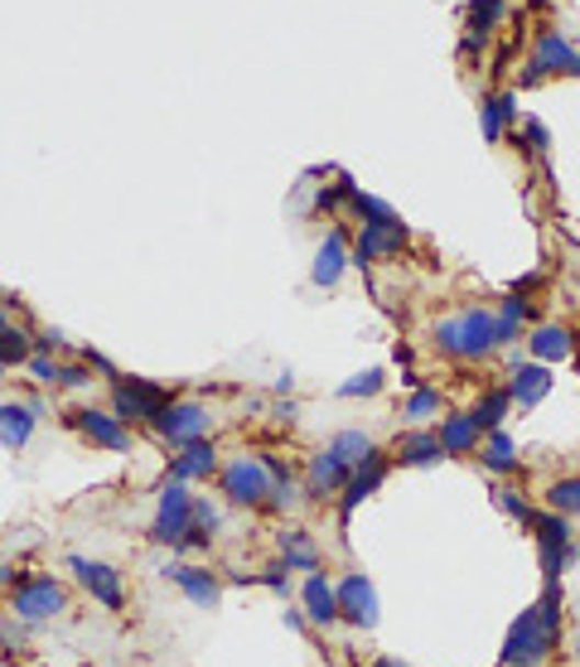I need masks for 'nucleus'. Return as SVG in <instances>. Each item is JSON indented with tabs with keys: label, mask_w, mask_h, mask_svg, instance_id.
I'll list each match as a JSON object with an SVG mask.
<instances>
[{
	"label": "nucleus",
	"mask_w": 580,
	"mask_h": 667,
	"mask_svg": "<svg viewBox=\"0 0 580 667\" xmlns=\"http://www.w3.org/2000/svg\"><path fill=\"white\" fill-rule=\"evenodd\" d=\"M34 421H40L34 402H0V445L5 451H24L34 435Z\"/></svg>",
	"instance_id": "19"
},
{
	"label": "nucleus",
	"mask_w": 580,
	"mask_h": 667,
	"mask_svg": "<svg viewBox=\"0 0 580 667\" xmlns=\"http://www.w3.org/2000/svg\"><path fill=\"white\" fill-rule=\"evenodd\" d=\"M479 459H483V469H489V475H517V469H523V459H517L513 441H507L503 431H489V435H483Z\"/></svg>",
	"instance_id": "25"
},
{
	"label": "nucleus",
	"mask_w": 580,
	"mask_h": 667,
	"mask_svg": "<svg viewBox=\"0 0 580 667\" xmlns=\"http://www.w3.org/2000/svg\"><path fill=\"white\" fill-rule=\"evenodd\" d=\"M286 571H290L286 562H281V566H271V571L261 576V586H271V590H286Z\"/></svg>",
	"instance_id": "40"
},
{
	"label": "nucleus",
	"mask_w": 580,
	"mask_h": 667,
	"mask_svg": "<svg viewBox=\"0 0 580 667\" xmlns=\"http://www.w3.org/2000/svg\"><path fill=\"white\" fill-rule=\"evenodd\" d=\"M30 334H20L15 324H5L0 330V368H20V363H30Z\"/></svg>",
	"instance_id": "31"
},
{
	"label": "nucleus",
	"mask_w": 580,
	"mask_h": 667,
	"mask_svg": "<svg viewBox=\"0 0 580 667\" xmlns=\"http://www.w3.org/2000/svg\"><path fill=\"white\" fill-rule=\"evenodd\" d=\"M517 116V97L513 92H499V97H483L479 107V126H483V141H503V126Z\"/></svg>",
	"instance_id": "27"
},
{
	"label": "nucleus",
	"mask_w": 580,
	"mask_h": 667,
	"mask_svg": "<svg viewBox=\"0 0 580 667\" xmlns=\"http://www.w3.org/2000/svg\"><path fill=\"white\" fill-rule=\"evenodd\" d=\"M68 571L97 604H102V610H121V604H126V586H121L116 566L92 562V556H68Z\"/></svg>",
	"instance_id": "8"
},
{
	"label": "nucleus",
	"mask_w": 580,
	"mask_h": 667,
	"mask_svg": "<svg viewBox=\"0 0 580 667\" xmlns=\"http://www.w3.org/2000/svg\"><path fill=\"white\" fill-rule=\"evenodd\" d=\"M532 68L547 78V73H566V78H580V48H571L561 40V34H537V44H532Z\"/></svg>",
	"instance_id": "15"
},
{
	"label": "nucleus",
	"mask_w": 580,
	"mask_h": 667,
	"mask_svg": "<svg viewBox=\"0 0 580 667\" xmlns=\"http://www.w3.org/2000/svg\"><path fill=\"white\" fill-rule=\"evenodd\" d=\"M513 378H507V392H513V407H523V411H532V407H542V397L551 392V373H547V363H513Z\"/></svg>",
	"instance_id": "17"
},
{
	"label": "nucleus",
	"mask_w": 580,
	"mask_h": 667,
	"mask_svg": "<svg viewBox=\"0 0 580 667\" xmlns=\"http://www.w3.org/2000/svg\"><path fill=\"white\" fill-rule=\"evenodd\" d=\"M445 451H440V435L435 431H406L392 441V459L397 465H435Z\"/></svg>",
	"instance_id": "23"
},
{
	"label": "nucleus",
	"mask_w": 580,
	"mask_h": 667,
	"mask_svg": "<svg viewBox=\"0 0 580 667\" xmlns=\"http://www.w3.org/2000/svg\"><path fill=\"white\" fill-rule=\"evenodd\" d=\"M493 503H499V513H507L513 523H523V527H532V518H537V508H532L517 489H507V483H499V489H493Z\"/></svg>",
	"instance_id": "32"
},
{
	"label": "nucleus",
	"mask_w": 580,
	"mask_h": 667,
	"mask_svg": "<svg viewBox=\"0 0 580 667\" xmlns=\"http://www.w3.org/2000/svg\"><path fill=\"white\" fill-rule=\"evenodd\" d=\"M217 489H223L227 503L237 508H266L276 493V479H271V465L266 455H242V459H227L217 469Z\"/></svg>",
	"instance_id": "3"
},
{
	"label": "nucleus",
	"mask_w": 580,
	"mask_h": 667,
	"mask_svg": "<svg viewBox=\"0 0 580 667\" xmlns=\"http://www.w3.org/2000/svg\"><path fill=\"white\" fill-rule=\"evenodd\" d=\"M382 373L378 368H368V373H358V378H348V382H338V397H378L382 392Z\"/></svg>",
	"instance_id": "36"
},
{
	"label": "nucleus",
	"mask_w": 580,
	"mask_h": 667,
	"mask_svg": "<svg viewBox=\"0 0 580 667\" xmlns=\"http://www.w3.org/2000/svg\"><path fill=\"white\" fill-rule=\"evenodd\" d=\"M435 411H440V392H435V387H416V392L406 397V421H426Z\"/></svg>",
	"instance_id": "35"
},
{
	"label": "nucleus",
	"mask_w": 580,
	"mask_h": 667,
	"mask_svg": "<svg viewBox=\"0 0 580 667\" xmlns=\"http://www.w3.org/2000/svg\"><path fill=\"white\" fill-rule=\"evenodd\" d=\"M523 136H527V155H547V126L542 121H523Z\"/></svg>",
	"instance_id": "39"
},
{
	"label": "nucleus",
	"mask_w": 580,
	"mask_h": 667,
	"mask_svg": "<svg viewBox=\"0 0 580 667\" xmlns=\"http://www.w3.org/2000/svg\"><path fill=\"white\" fill-rule=\"evenodd\" d=\"M338 620H348L354 629H372L378 624V590H372L368 576H344L338 580Z\"/></svg>",
	"instance_id": "10"
},
{
	"label": "nucleus",
	"mask_w": 580,
	"mask_h": 667,
	"mask_svg": "<svg viewBox=\"0 0 580 667\" xmlns=\"http://www.w3.org/2000/svg\"><path fill=\"white\" fill-rule=\"evenodd\" d=\"M547 508L551 513H566V518H580V475H566L547 489Z\"/></svg>",
	"instance_id": "30"
},
{
	"label": "nucleus",
	"mask_w": 580,
	"mask_h": 667,
	"mask_svg": "<svg viewBox=\"0 0 580 667\" xmlns=\"http://www.w3.org/2000/svg\"><path fill=\"white\" fill-rule=\"evenodd\" d=\"M354 262V252H348V237H344V227H330L320 242V252H314V266H310V281L320 286V290H330L338 286V276H344V266Z\"/></svg>",
	"instance_id": "14"
},
{
	"label": "nucleus",
	"mask_w": 580,
	"mask_h": 667,
	"mask_svg": "<svg viewBox=\"0 0 580 667\" xmlns=\"http://www.w3.org/2000/svg\"><path fill=\"white\" fill-rule=\"evenodd\" d=\"M281 552H286V566H295V571H305V576L320 571V547H314V537L305 527L281 532Z\"/></svg>",
	"instance_id": "26"
},
{
	"label": "nucleus",
	"mask_w": 580,
	"mask_h": 667,
	"mask_svg": "<svg viewBox=\"0 0 580 667\" xmlns=\"http://www.w3.org/2000/svg\"><path fill=\"white\" fill-rule=\"evenodd\" d=\"M435 348L459 363H479L499 348V314L493 310H465L435 324Z\"/></svg>",
	"instance_id": "2"
},
{
	"label": "nucleus",
	"mask_w": 580,
	"mask_h": 667,
	"mask_svg": "<svg viewBox=\"0 0 580 667\" xmlns=\"http://www.w3.org/2000/svg\"><path fill=\"white\" fill-rule=\"evenodd\" d=\"M189 532H193V493L185 489V479H169L160 489V508H155L150 537L160 542V547L189 552Z\"/></svg>",
	"instance_id": "6"
},
{
	"label": "nucleus",
	"mask_w": 580,
	"mask_h": 667,
	"mask_svg": "<svg viewBox=\"0 0 580 667\" xmlns=\"http://www.w3.org/2000/svg\"><path fill=\"white\" fill-rule=\"evenodd\" d=\"M532 537H537V562L547 580H561L576 566V527L566 513H537L532 518Z\"/></svg>",
	"instance_id": "4"
},
{
	"label": "nucleus",
	"mask_w": 580,
	"mask_h": 667,
	"mask_svg": "<svg viewBox=\"0 0 580 667\" xmlns=\"http://www.w3.org/2000/svg\"><path fill=\"white\" fill-rule=\"evenodd\" d=\"M5 586H15V571H10V566L0 562V590H5Z\"/></svg>",
	"instance_id": "42"
},
{
	"label": "nucleus",
	"mask_w": 580,
	"mask_h": 667,
	"mask_svg": "<svg viewBox=\"0 0 580 667\" xmlns=\"http://www.w3.org/2000/svg\"><path fill=\"white\" fill-rule=\"evenodd\" d=\"M330 451H334L338 459H344L348 469H354V465H362V459H368V455H378V445H372L362 431H338L334 441H330Z\"/></svg>",
	"instance_id": "29"
},
{
	"label": "nucleus",
	"mask_w": 580,
	"mask_h": 667,
	"mask_svg": "<svg viewBox=\"0 0 580 667\" xmlns=\"http://www.w3.org/2000/svg\"><path fill=\"white\" fill-rule=\"evenodd\" d=\"M561 624H566V596H561V580H547L542 600L523 610L513 620L503 638V667H537L547 663L556 644H561Z\"/></svg>",
	"instance_id": "1"
},
{
	"label": "nucleus",
	"mask_w": 580,
	"mask_h": 667,
	"mask_svg": "<svg viewBox=\"0 0 580 667\" xmlns=\"http://www.w3.org/2000/svg\"><path fill=\"white\" fill-rule=\"evenodd\" d=\"M169 402H175V397L155 382H141V378H116L112 382V411L121 421H150L155 426Z\"/></svg>",
	"instance_id": "7"
},
{
	"label": "nucleus",
	"mask_w": 580,
	"mask_h": 667,
	"mask_svg": "<svg viewBox=\"0 0 580 667\" xmlns=\"http://www.w3.org/2000/svg\"><path fill=\"white\" fill-rule=\"evenodd\" d=\"M155 431H160L169 445L203 441V431H209V411H203L199 402H169L160 411V421H155Z\"/></svg>",
	"instance_id": "13"
},
{
	"label": "nucleus",
	"mask_w": 580,
	"mask_h": 667,
	"mask_svg": "<svg viewBox=\"0 0 580 667\" xmlns=\"http://www.w3.org/2000/svg\"><path fill=\"white\" fill-rule=\"evenodd\" d=\"M68 610V590L54 576H15L10 586V614L20 624H44Z\"/></svg>",
	"instance_id": "5"
},
{
	"label": "nucleus",
	"mask_w": 580,
	"mask_h": 667,
	"mask_svg": "<svg viewBox=\"0 0 580 667\" xmlns=\"http://www.w3.org/2000/svg\"><path fill=\"white\" fill-rule=\"evenodd\" d=\"M576 344H580V334H576Z\"/></svg>",
	"instance_id": "45"
},
{
	"label": "nucleus",
	"mask_w": 580,
	"mask_h": 667,
	"mask_svg": "<svg viewBox=\"0 0 580 667\" xmlns=\"http://www.w3.org/2000/svg\"><path fill=\"white\" fill-rule=\"evenodd\" d=\"M527 348L537 363H566L576 354V330H566V324H537L527 334Z\"/></svg>",
	"instance_id": "20"
},
{
	"label": "nucleus",
	"mask_w": 580,
	"mask_h": 667,
	"mask_svg": "<svg viewBox=\"0 0 580 667\" xmlns=\"http://www.w3.org/2000/svg\"><path fill=\"white\" fill-rule=\"evenodd\" d=\"M348 475H354V469H348L334 451H320L305 465V493H310V499H334V493H344Z\"/></svg>",
	"instance_id": "16"
},
{
	"label": "nucleus",
	"mask_w": 580,
	"mask_h": 667,
	"mask_svg": "<svg viewBox=\"0 0 580 667\" xmlns=\"http://www.w3.org/2000/svg\"><path fill=\"white\" fill-rule=\"evenodd\" d=\"M58 344H64V334H54V330H48V334H40V354H54Z\"/></svg>",
	"instance_id": "41"
},
{
	"label": "nucleus",
	"mask_w": 580,
	"mask_h": 667,
	"mask_svg": "<svg viewBox=\"0 0 580 667\" xmlns=\"http://www.w3.org/2000/svg\"><path fill=\"white\" fill-rule=\"evenodd\" d=\"M503 20V0H475V5H469V15H465V24H469V34H489L493 24Z\"/></svg>",
	"instance_id": "34"
},
{
	"label": "nucleus",
	"mask_w": 580,
	"mask_h": 667,
	"mask_svg": "<svg viewBox=\"0 0 580 667\" xmlns=\"http://www.w3.org/2000/svg\"><path fill=\"white\" fill-rule=\"evenodd\" d=\"M387 469H392V459H387L382 451H378V455H368V459H362V465H354V475H348L344 493H338V523L348 527V518H354V508H358L362 499H368L372 489H382Z\"/></svg>",
	"instance_id": "11"
},
{
	"label": "nucleus",
	"mask_w": 580,
	"mask_h": 667,
	"mask_svg": "<svg viewBox=\"0 0 580 667\" xmlns=\"http://www.w3.org/2000/svg\"><path fill=\"white\" fill-rule=\"evenodd\" d=\"M72 426H78L82 435H88L92 445H102V451H131V431H126V421L116 416V411H97V407H88V411H72Z\"/></svg>",
	"instance_id": "12"
},
{
	"label": "nucleus",
	"mask_w": 580,
	"mask_h": 667,
	"mask_svg": "<svg viewBox=\"0 0 580 667\" xmlns=\"http://www.w3.org/2000/svg\"><path fill=\"white\" fill-rule=\"evenodd\" d=\"M372 667H406V663H397V658H378V663H372Z\"/></svg>",
	"instance_id": "43"
},
{
	"label": "nucleus",
	"mask_w": 580,
	"mask_h": 667,
	"mask_svg": "<svg viewBox=\"0 0 580 667\" xmlns=\"http://www.w3.org/2000/svg\"><path fill=\"white\" fill-rule=\"evenodd\" d=\"M440 451L445 455H479V445H483V431H479V421L469 416V411H450V416L440 421Z\"/></svg>",
	"instance_id": "18"
},
{
	"label": "nucleus",
	"mask_w": 580,
	"mask_h": 667,
	"mask_svg": "<svg viewBox=\"0 0 580 667\" xmlns=\"http://www.w3.org/2000/svg\"><path fill=\"white\" fill-rule=\"evenodd\" d=\"M88 382H92L88 363H64V368H58V387H72V392H78V387H88Z\"/></svg>",
	"instance_id": "37"
},
{
	"label": "nucleus",
	"mask_w": 580,
	"mask_h": 667,
	"mask_svg": "<svg viewBox=\"0 0 580 667\" xmlns=\"http://www.w3.org/2000/svg\"><path fill=\"white\" fill-rule=\"evenodd\" d=\"M217 469V451L209 441H189L185 451L175 455V469H169V479H213Z\"/></svg>",
	"instance_id": "24"
},
{
	"label": "nucleus",
	"mask_w": 580,
	"mask_h": 667,
	"mask_svg": "<svg viewBox=\"0 0 580 667\" xmlns=\"http://www.w3.org/2000/svg\"><path fill=\"white\" fill-rule=\"evenodd\" d=\"M406 227L402 218L397 223H362V233L354 242V262L358 266H372V262H387V257H402L406 252Z\"/></svg>",
	"instance_id": "9"
},
{
	"label": "nucleus",
	"mask_w": 580,
	"mask_h": 667,
	"mask_svg": "<svg viewBox=\"0 0 580 667\" xmlns=\"http://www.w3.org/2000/svg\"><path fill=\"white\" fill-rule=\"evenodd\" d=\"M300 604H305V620L310 624H320V629H330L338 620V590L324 580L320 571L305 576V590H300Z\"/></svg>",
	"instance_id": "21"
},
{
	"label": "nucleus",
	"mask_w": 580,
	"mask_h": 667,
	"mask_svg": "<svg viewBox=\"0 0 580 667\" xmlns=\"http://www.w3.org/2000/svg\"><path fill=\"white\" fill-rule=\"evenodd\" d=\"M344 203L362 218V223H397V213L387 209L382 199H368V193H358V189H348V199H344Z\"/></svg>",
	"instance_id": "33"
},
{
	"label": "nucleus",
	"mask_w": 580,
	"mask_h": 667,
	"mask_svg": "<svg viewBox=\"0 0 580 667\" xmlns=\"http://www.w3.org/2000/svg\"><path fill=\"white\" fill-rule=\"evenodd\" d=\"M576 663H580V638H576Z\"/></svg>",
	"instance_id": "44"
},
{
	"label": "nucleus",
	"mask_w": 580,
	"mask_h": 667,
	"mask_svg": "<svg viewBox=\"0 0 580 667\" xmlns=\"http://www.w3.org/2000/svg\"><path fill=\"white\" fill-rule=\"evenodd\" d=\"M24 368H30L40 382H58V368H64V363H54L48 354H30V363H24Z\"/></svg>",
	"instance_id": "38"
},
{
	"label": "nucleus",
	"mask_w": 580,
	"mask_h": 667,
	"mask_svg": "<svg viewBox=\"0 0 580 667\" xmlns=\"http://www.w3.org/2000/svg\"><path fill=\"white\" fill-rule=\"evenodd\" d=\"M507 407H513V392H507V382H503V387H489V392L479 397V407L469 411V416H475V421H479V431L489 435V431H499V426H503Z\"/></svg>",
	"instance_id": "28"
},
{
	"label": "nucleus",
	"mask_w": 580,
	"mask_h": 667,
	"mask_svg": "<svg viewBox=\"0 0 580 667\" xmlns=\"http://www.w3.org/2000/svg\"><path fill=\"white\" fill-rule=\"evenodd\" d=\"M165 576L175 580V586L185 590V596H189L193 604H203V610H213L217 596H223V590H217V580H213V571H199V566H179V562H169V566H165Z\"/></svg>",
	"instance_id": "22"
},
{
	"label": "nucleus",
	"mask_w": 580,
	"mask_h": 667,
	"mask_svg": "<svg viewBox=\"0 0 580 667\" xmlns=\"http://www.w3.org/2000/svg\"><path fill=\"white\" fill-rule=\"evenodd\" d=\"M0 378H5V373H0Z\"/></svg>",
	"instance_id": "46"
}]
</instances>
